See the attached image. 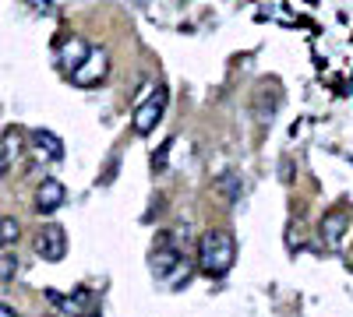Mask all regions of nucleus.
<instances>
[{"instance_id":"nucleus-1","label":"nucleus","mask_w":353,"mask_h":317,"mask_svg":"<svg viewBox=\"0 0 353 317\" xmlns=\"http://www.w3.org/2000/svg\"><path fill=\"white\" fill-rule=\"evenodd\" d=\"M233 261H237V243H233V237L226 233V229H209L201 240H198V265L205 275L212 278H223Z\"/></svg>"},{"instance_id":"nucleus-17","label":"nucleus","mask_w":353,"mask_h":317,"mask_svg":"<svg viewBox=\"0 0 353 317\" xmlns=\"http://www.w3.org/2000/svg\"><path fill=\"white\" fill-rule=\"evenodd\" d=\"M50 317H57V314H50Z\"/></svg>"},{"instance_id":"nucleus-8","label":"nucleus","mask_w":353,"mask_h":317,"mask_svg":"<svg viewBox=\"0 0 353 317\" xmlns=\"http://www.w3.org/2000/svg\"><path fill=\"white\" fill-rule=\"evenodd\" d=\"M32 145H36L39 155H46V159H53V162H57V159H64V141L57 138L53 131H43V127L32 131Z\"/></svg>"},{"instance_id":"nucleus-7","label":"nucleus","mask_w":353,"mask_h":317,"mask_svg":"<svg viewBox=\"0 0 353 317\" xmlns=\"http://www.w3.org/2000/svg\"><path fill=\"white\" fill-rule=\"evenodd\" d=\"M88 50H92V46H88L81 36H71V39H64L61 43V64L74 74L78 67H81V61H85V56H88Z\"/></svg>"},{"instance_id":"nucleus-12","label":"nucleus","mask_w":353,"mask_h":317,"mask_svg":"<svg viewBox=\"0 0 353 317\" xmlns=\"http://www.w3.org/2000/svg\"><path fill=\"white\" fill-rule=\"evenodd\" d=\"M18 272V257L14 254H0V282H11Z\"/></svg>"},{"instance_id":"nucleus-11","label":"nucleus","mask_w":353,"mask_h":317,"mask_svg":"<svg viewBox=\"0 0 353 317\" xmlns=\"http://www.w3.org/2000/svg\"><path fill=\"white\" fill-rule=\"evenodd\" d=\"M279 106V92L276 89H261L258 92V102H254V113H258V120H269L272 113Z\"/></svg>"},{"instance_id":"nucleus-9","label":"nucleus","mask_w":353,"mask_h":317,"mask_svg":"<svg viewBox=\"0 0 353 317\" xmlns=\"http://www.w3.org/2000/svg\"><path fill=\"white\" fill-rule=\"evenodd\" d=\"M176 265H181V250H176V247H156L152 250V272H156V278H166Z\"/></svg>"},{"instance_id":"nucleus-10","label":"nucleus","mask_w":353,"mask_h":317,"mask_svg":"<svg viewBox=\"0 0 353 317\" xmlns=\"http://www.w3.org/2000/svg\"><path fill=\"white\" fill-rule=\"evenodd\" d=\"M21 145H25V134L18 127H8L4 138H0V152H4V159H18L21 155Z\"/></svg>"},{"instance_id":"nucleus-13","label":"nucleus","mask_w":353,"mask_h":317,"mask_svg":"<svg viewBox=\"0 0 353 317\" xmlns=\"http://www.w3.org/2000/svg\"><path fill=\"white\" fill-rule=\"evenodd\" d=\"M18 240V219H0V243Z\"/></svg>"},{"instance_id":"nucleus-2","label":"nucleus","mask_w":353,"mask_h":317,"mask_svg":"<svg viewBox=\"0 0 353 317\" xmlns=\"http://www.w3.org/2000/svg\"><path fill=\"white\" fill-rule=\"evenodd\" d=\"M106 74H110V50L96 46V50H88V56L81 61V67L71 74V81L81 85V89H92V85H99Z\"/></svg>"},{"instance_id":"nucleus-4","label":"nucleus","mask_w":353,"mask_h":317,"mask_svg":"<svg viewBox=\"0 0 353 317\" xmlns=\"http://www.w3.org/2000/svg\"><path fill=\"white\" fill-rule=\"evenodd\" d=\"M36 254L43 257V261H50V265L64 261V254H68V237H64V229H61V226H43L39 237H36Z\"/></svg>"},{"instance_id":"nucleus-16","label":"nucleus","mask_w":353,"mask_h":317,"mask_svg":"<svg viewBox=\"0 0 353 317\" xmlns=\"http://www.w3.org/2000/svg\"><path fill=\"white\" fill-rule=\"evenodd\" d=\"M81 317H99V314H81Z\"/></svg>"},{"instance_id":"nucleus-6","label":"nucleus","mask_w":353,"mask_h":317,"mask_svg":"<svg viewBox=\"0 0 353 317\" xmlns=\"http://www.w3.org/2000/svg\"><path fill=\"white\" fill-rule=\"evenodd\" d=\"M64 197H68V190H64L61 180H43L39 190H36V212H43V215L57 212L64 205Z\"/></svg>"},{"instance_id":"nucleus-15","label":"nucleus","mask_w":353,"mask_h":317,"mask_svg":"<svg viewBox=\"0 0 353 317\" xmlns=\"http://www.w3.org/2000/svg\"><path fill=\"white\" fill-rule=\"evenodd\" d=\"M0 317H18V314H14L11 307H4V303H0Z\"/></svg>"},{"instance_id":"nucleus-14","label":"nucleus","mask_w":353,"mask_h":317,"mask_svg":"<svg viewBox=\"0 0 353 317\" xmlns=\"http://www.w3.org/2000/svg\"><path fill=\"white\" fill-rule=\"evenodd\" d=\"M230 197H237V190H241V177H233V173H226V177H223V184H219Z\"/></svg>"},{"instance_id":"nucleus-5","label":"nucleus","mask_w":353,"mask_h":317,"mask_svg":"<svg viewBox=\"0 0 353 317\" xmlns=\"http://www.w3.org/2000/svg\"><path fill=\"white\" fill-rule=\"evenodd\" d=\"M346 229H350V215L346 212H325L321 215V226H318L321 243H325L329 250H339L343 240H346Z\"/></svg>"},{"instance_id":"nucleus-3","label":"nucleus","mask_w":353,"mask_h":317,"mask_svg":"<svg viewBox=\"0 0 353 317\" xmlns=\"http://www.w3.org/2000/svg\"><path fill=\"white\" fill-rule=\"evenodd\" d=\"M163 113H166V89H156L134 109V134H152L156 124L163 120Z\"/></svg>"}]
</instances>
